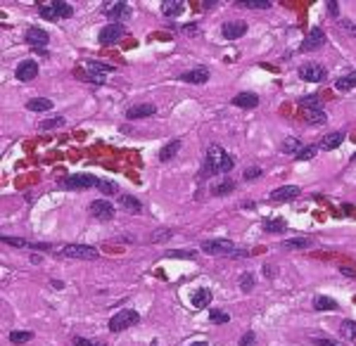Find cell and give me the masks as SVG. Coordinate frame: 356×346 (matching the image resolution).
<instances>
[{
    "instance_id": "6da1fadb",
    "label": "cell",
    "mask_w": 356,
    "mask_h": 346,
    "mask_svg": "<svg viewBox=\"0 0 356 346\" xmlns=\"http://www.w3.org/2000/svg\"><path fill=\"white\" fill-rule=\"evenodd\" d=\"M205 166L207 173H228L235 166L233 157L219 145H211L207 149V157H205Z\"/></svg>"
},
{
    "instance_id": "7a4b0ae2",
    "label": "cell",
    "mask_w": 356,
    "mask_h": 346,
    "mask_svg": "<svg viewBox=\"0 0 356 346\" xmlns=\"http://www.w3.org/2000/svg\"><path fill=\"white\" fill-rule=\"evenodd\" d=\"M202 252L205 254H214V256H249V252L245 249H237L231 240H205L202 242Z\"/></svg>"
},
{
    "instance_id": "3957f363",
    "label": "cell",
    "mask_w": 356,
    "mask_h": 346,
    "mask_svg": "<svg viewBox=\"0 0 356 346\" xmlns=\"http://www.w3.org/2000/svg\"><path fill=\"white\" fill-rule=\"evenodd\" d=\"M140 316L133 308H123V311H117L110 318V332H121V330H128L131 325H136Z\"/></svg>"
},
{
    "instance_id": "277c9868",
    "label": "cell",
    "mask_w": 356,
    "mask_h": 346,
    "mask_svg": "<svg viewBox=\"0 0 356 346\" xmlns=\"http://www.w3.org/2000/svg\"><path fill=\"white\" fill-rule=\"evenodd\" d=\"M74 14V7L64 2V0H55V2H50V5H41V17L43 19H67Z\"/></svg>"
},
{
    "instance_id": "5b68a950",
    "label": "cell",
    "mask_w": 356,
    "mask_h": 346,
    "mask_svg": "<svg viewBox=\"0 0 356 346\" xmlns=\"http://www.w3.org/2000/svg\"><path fill=\"white\" fill-rule=\"evenodd\" d=\"M59 254L64 259H86V261H93V259L100 256L95 247H88V244H64L59 249Z\"/></svg>"
},
{
    "instance_id": "8992f818",
    "label": "cell",
    "mask_w": 356,
    "mask_h": 346,
    "mask_svg": "<svg viewBox=\"0 0 356 346\" xmlns=\"http://www.w3.org/2000/svg\"><path fill=\"white\" fill-rule=\"evenodd\" d=\"M100 178L95 175H88V173H76V175H69L64 178L59 185L62 187H71V190H88V187H97Z\"/></svg>"
},
{
    "instance_id": "52a82bcc",
    "label": "cell",
    "mask_w": 356,
    "mask_h": 346,
    "mask_svg": "<svg viewBox=\"0 0 356 346\" xmlns=\"http://www.w3.org/2000/svg\"><path fill=\"white\" fill-rule=\"evenodd\" d=\"M326 45V31L323 29H311L309 31V36L304 38V43H301V53H314V50H318V48H323Z\"/></svg>"
},
{
    "instance_id": "ba28073f",
    "label": "cell",
    "mask_w": 356,
    "mask_h": 346,
    "mask_svg": "<svg viewBox=\"0 0 356 346\" xmlns=\"http://www.w3.org/2000/svg\"><path fill=\"white\" fill-rule=\"evenodd\" d=\"M299 79L309 81V83H321V81L326 79V67H323V64H316V62L301 64L299 67Z\"/></svg>"
},
{
    "instance_id": "9c48e42d",
    "label": "cell",
    "mask_w": 356,
    "mask_h": 346,
    "mask_svg": "<svg viewBox=\"0 0 356 346\" xmlns=\"http://www.w3.org/2000/svg\"><path fill=\"white\" fill-rule=\"evenodd\" d=\"M105 14L114 19V22H123V19H128L131 17V5L128 2H123V0H117V2H107L105 5Z\"/></svg>"
},
{
    "instance_id": "30bf717a",
    "label": "cell",
    "mask_w": 356,
    "mask_h": 346,
    "mask_svg": "<svg viewBox=\"0 0 356 346\" xmlns=\"http://www.w3.org/2000/svg\"><path fill=\"white\" fill-rule=\"evenodd\" d=\"M88 211H90V216H95L100 221H110L112 216H114V204L110 200H95V202H90Z\"/></svg>"
},
{
    "instance_id": "8fae6325",
    "label": "cell",
    "mask_w": 356,
    "mask_h": 346,
    "mask_svg": "<svg viewBox=\"0 0 356 346\" xmlns=\"http://www.w3.org/2000/svg\"><path fill=\"white\" fill-rule=\"evenodd\" d=\"M14 76L19 81H33L38 76V62H36V59H24V62H19L17 69H14Z\"/></svg>"
},
{
    "instance_id": "7c38bea8",
    "label": "cell",
    "mask_w": 356,
    "mask_h": 346,
    "mask_svg": "<svg viewBox=\"0 0 356 346\" xmlns=\"http://www.w3.org/2000/svg\"><path fill=\"white\" fill-rule=\"evenodd\" d=\"M123 27L121 24H112V27H105L102 31H100V36H97V40L102 43V45H112V43H117V40L123 38Z\"/></svg>"
},
{
    "instance_id": "4fadbf2b",
    "label": "cell",
    "mask_w": 356,
    "mask_h": 346,
    "mask_svg": "<svg viewBox=\"0 0 356 346\" xmlns=\"http://www.w3.org/2000/svg\"><path fill=\"white\" fill-rule=\"evenodd\" d=\"M2 244L19 247V249H53V244H48V242H29L19 240V237H10V235H2Z\"/></svg>"
},
{
    "instance_id": "5bb4252c",
    "label": "cell",
    "mask_w": 356,
    "mask_h": 346,
    "mask_svg": "<svg viewBox=\"0 0 356 346\" xmlns=\"http://www.w3.org/2000/svg\"><path fill=\"white\" fill-rule=\"evenodd\" d=\"M27 43L29 45H33V48H45L48 43H50V33L48 31H43V29H38V27H33V29H29L27 31Z\"/></svg>"
},
{
    "instance_id": "9a60e30c",
    "label": "cell",
    "mask_w": 356,
    "mask_h": 346,
    "mask_svg": "<svg viewBox=\"0 0 356 346\" xmlns=\"http://www.w3.org/2000/svg\"><path fill=\"white\" fill-rule=\"evenodd\" d=\"M180 81H185V83H192V86H202V83H207V81H209V69H205V67L190 69V71L180 74Z\"/></svg>"
},
{
    "instance_id": "2e32d148",
    "label": "cell",
    "mask_w": 356,
    "mask_h": 346,
    "mask_svg": "<svg viewBox=\"0 0 356 346\" xmlns=\"http://www.w3.org/2000/svg\"><path fill=\"white\" fill-rule=\"evenodd\" d=\"M273 202H290L295 197H299V187L297 185H283V187H275L273 192L268 195Z\"/></svg>"
},
{
    "instance_id": "e0dca14e",
    "label": "cell",
    "mask_w": 356,
    "mask_h": 346,
    "mask_svg": "<svg viewBox=\"0 0 356 346\" xmlns=\"http://www.w3.org/2000/svg\"><path fill=\"white\" fill-rule=\"evenodd\" d=\"M245 33H247L245 22H228V24H223V38L235 40V38H240V36H245Z\"/></svg>"
},
{
    "instance_id": "ac0fdd59",
    "label": "cell",
    "mask_w": 356,
    "mask_h": 346,
    "mask_svg": "<svg viewBox=\"0 0 356 346\" xmlns=\"http://www.w3.org/2000/svg\"><path fill=\"white\" fill-rule=\"evenodd\" d=\"M157 109H154V105H148V102H143V105H133L126 109V116L128 119H143V116H152Z\"/></svg>"
},
{
    "instance_id": "d6986e66",
    "label": "cell",
    "mask_w": 356,
    "mask_h": 346,
    "mask_svg": "<svg viewBox=\"0 0 356 346\" xmlns=\"http://www.w3.org/2000/svg\"><path fill=\"white\" fill-rule=\"evenodd\" d=\"M233 105L242 107V109H254L259 105V97H257V93H240L233 97Z\"/></svg>"
},
{
    "instance_id": "ffe728a7",
    "label": "cell",
    "mask_w": 356,
    "mask_h": 346,
    "mask_svg": "<svg viewBox=\"0 0 356 346\" xmlns=\"http://www.w3.org/2000/svg\"><path fill=\"white\" fill-rule=\"evenodd\" d=\"M344 131H335V133H328L323 140H321V149H335V147H340L344 143Z\"/></svg>"
},
{
    "instance_id": "44dd1931",
    "label": "cell",
    "mask_w": 356,
    "mask_h": 346,
    "mask_svg": "<svg viewBox=\"0 0 356 346\" xmlns=\"http://www.w3.org/2000/svg\"><path fill=\"white\" fill-rule=\"evenodd\" d=\"M27 109L29 112H50V109H53V100H48V97H33V100L27 102Z\"/></svg>"
},
{
    "instance_id": "7402d4cb",
    "label": "cell",
    "mask_w": 356,
    "mask_h": 346,
    "mask_svg": "<svg viewBox=\"0 0 356 346\" xmlns=\"http://www.w3.org/2000/svg\"><path fill=\"white\" fill-rule=\"evenodd\" d=\"M180 145H183V143H180V138H176V140H171L169 145L162 147V152H159V159H162V161L174 159V157L178 154V149H180Z\"/></svg>"
},
{
    "instance_id": "603a6c76",
    "label": "cell",
    "mask_w": 356,
    "mask_h": 346,
    "mask_svg": "<svg viewBox=\"0 0 356 346\" xmlns=\"http://www.w3.org/2000/svg\"><path fill=\"white\" fill-rule=\"evenodd\" d=\"M183 10H185V2H180V0H166L162 5V12L166 17H178V14H183Z\"/></svg>"
},
{
    "instance_id": "cb8c5ba5",
    "label": "cell",
    "mask_w": 356,
    "mask_h": 346,
    "mask_svg": "<svg viewBox=\"0 0 356 346\" xmlns=\"http://www.w3.org/2000/svg\"><path fill=\"white\" fill-rule=\"evenodd\" d=\"M211 304V292L209 289H197L192 294V306L195 308H207Z\"/></svg>"
},
{
    "instance_id": "d4e9b609",
    "label": "cell",
    "mask_w": 356,
    "mask_h": 346,
    "mask_svg": "<svg viewBox=\"0 0 356 346\" xmlns=\"http://www.w3.org/2000/svg\"><path fill=\"white\" fill-rule=\"evenodd\" d=\"M309 247H314L311 237H295V240L283 242V249H309Z\"/></svg>"
},
{
    "instance_id": "484cf974",
    "label": "cell",
    "mask_w": 356,
    "mask_h": 346,
    "mask_svg": "<svg viewBox=\"0 0 356 346\" xmlns=\"http://www.w3.org/2000/svg\"><path fill=\"white\" fill-rule=\"evenodd\" d=\"M314 308L316 311H337V301L330 299V296H316Z\"/></svg>"
},
{
    "instance_id": "4316f807",
    "label": "cell",
    "mask_w": 356,
    "mask_h": 346,
    "mask_svg": "<svg viewBox=\"0 0 356 346\" xmlns=\"http://www.w3.org/2000/svg\"><path fill=\"white\" fill-rule=\"evenodd\" d=\"M299 149H301L299 138H295V135L285 138V140H283V145H280V152H285V154H297Z\"/></svg>"
},
{
    "instance_id": "83f0119b",
    "label": "cell",
    "mask_w": 356,
    "mask_h": 346,
    "mask_svg": "<svg viewBox=\"0 0 356 346\" xmlns=\"http://www.w3.org/2000/svg\"><path fill=\"white\" fill-rule=\"evenodd\" d=\"M119 206H123L126 211H133V213L143 211V204H140L136 197H119Z\"/></svg>"
},
{
    "instance_id": "f1b7e54d",
    "label": "cell",
    "mask_w": 356,
    "mask_h": 346,
    "mask_svg": "<svg viewBox=\"0 0 356 346\" xmlns=\"http://www.w3.org/2000/svg\"><path fill=\"white\" fill-rule=\"evenodd\" d=\"M237 7H249V10H266L271 7V0H240Z\"/></svg>"
},
{
    "instance_id": "f546056e",
    "label": "cell",
    "mask_w": 356,
    "mask_h": 346,
    "mask_svg": "<svg viewBox=\"0 0 356 346\" xmlns=\"http://www.w3.org/2000/svg\"><path fill=\"white\" fill-rule=\"evenodd\" d=\"M31 339H33V332H27V330H14V332H10V342H12V344H27Z\"/></svg>"
},
{
    "instance_id": "4dcf8cb0",
    "label": "cell",
    "mask_w": 356,
    "mask_h": 346,
    "mask_svg": "<svg viewBox=\"0 0 356 346\" xmlns=\"http://www.w3.org/2000/svg\"><path fill=\"white\" fill-rule=\"evenodd\" d=\"M288 228V223L283 218H273V221H264V230L266 232H283Z\"/></svg>"
},
{
    "instance_id": "1f68e13d",
    "label": "cell",
    "mask_w": 356,
    "mask_h": 346,
    "mask_svg": "<svg viewBox=\"0 0 356 346\" xmlns=\"http://www.w3.org/2000/svg\"><path fill=\"white\" fill-rule=\"evenodd\" d=\"M235 190V183L233 180H223V183H216V185L211 187V192L216 195V197H221V195H231Z\"/></svg>"
},
{
    "instance_id": "d6a6232c",
    "label": "cell",
    "mask_w": 356,
    "mask_h": 346,
    "mask_svg": "<svg viewBox=\"0 0 356 346\" xmlns=\"http://www.w3.org/2000/svg\"><path fill=\"white\" fill-rule=\"evenodd\" d=\"M301 105L306 107L309 112H323V100H321V97H314V95H311V97H304Z\"/></svg>"
},
{
    "instance_id": "836d02e7",
    "label": "cell",
    "mask_w": 356,
    "mask_h": 346,
    "mask_svg": "<svg viewBox=\"0 0 356 346\" xmlns=\"http://www.w3.org/2000/svg\"><path fill=\"white\" fill-rule=\"evenodd\" d=\"M340 334L344 339H356V322L354 320H344L342 327H340Z\"/></svg>"
},
{
    "instance_id": "e575fe53",
    "label": "cell",
    "mask_w": 356,
    "mask_h": 346,
    "mask_svg": "<svg viewBox=\"0 0 356 346\" xmlns=\"http://www.w3.org/2000/svg\"><path fill=\"white\" fill-rule=\"evenodd\" d=\"M306 121L311 126H323V123H328V116H326V112H306Z\"/></svg>"
},
{
    "instance_id": "d590c367",
    "label": "cell",
    "mask_w": 356,
    "mask_h": 346,
    "mask_svg": "<svg viewBox=\"0 0 356 346\" xmlns=\"http://www.w3.org/2000/svg\"><path fill=\"white\" fill-rule=\"evenodd\" d=\"M64 116H53V119H45L41 121V131H53V128H59V126H64Z\"/></svg>"
},
{
    "instance_id": "8d00e7d4",
    "label": "cell",
    "mask_w": 356,
    "mask_h": 346,
    "mask_svg": "<svg viewBox=\"0 0 356 346\" xmlns=\"http://www.w3.org/2000/svg\"><path fill=\"white\" fill-rule=\"evenodd\" d=\"M86 69L88 71H95V74H107V71H114V67L112 64H102V62H86Z\"/></svg>"
},
{
    "instance_id": "74e56055",
    "label": "cell",
    "mask_w": 356,
    "mask_h": 346,
    "mask_svg": "<svg viewBox=\"0 0 356 346\" xmlns=\"http://www.w3.org/2000/svg\"><path fill=\"white\" fill-rule=\"evenodd\" d=\"M254 282H257L254 273H242V278H240V289H242V292H252V289H254Z\"/></svg>"
},
{
    "instance_id": "f35d334b",
    "label": "cell",
    "mask_w": 356,
    "mask_h": 346,
    "mask_svg": "<svg viewBox=\"0 0 356 346\" xmlns=\"http://www.w3.org/2000/svg\"><path fill=\"white\" fill-rule=\"evenodd\" d=\"M299 161H309V159H314L316 157V145H306V147H301L299 152L295 154Z\"/></svg>"
},
{
    "instance_id": "ab89813d",
    "label": "cell",
    "mask_w": 356,
    "mask_h": 346,
    "mask_svg": "<svg viewBox=\"0 0 356 346\" xmlns=\"http://www.w3.org/2000/svg\"><path fill=\"white\" fill-rule=\"evenodd\" d=\"M97 187H100V192H105V195H117V192H119V185H117L114 180H100Z\"/></svg>"
},
{
    "instance_id": "60d3db41",
    "label": "cell",
    "mask_w": 356,
    "mask_h": 346,
    "mask_svg": "<svg viewBox=\"0 0 356 346\" xmlns=\"http://www.w3.org/2000/svg\"><path fill=\"white\" fill-rule=\"evenodd\" d=\"M209 318H211V322L221 325V322H228V320H231V316H228V313H223V311H211V313H209Z\"/></svg>"
},
{
    "instance_id": "b9f144b4",
    "label": "cell",
    "mask_w": 356,
    "mask_h": 346,
    "mask_svg": "<svg viewBox=\"0 0 356 346\" xmlns=\"http://www.w3.org/2000/svg\"><path fill=\"white\" fill-rule=\"evenodd\" d=\"M240 346H257V334L252 332V330L245 332L242 334V339H240Z\"/></svg>"
},
{
    "instance_id": "7bdbcfd3",
    "label": "cell",
    "mask_w": 356,
    "mask_h": 346,
    "mask_svg": "<svg viewBox=\"0 0 356 346\" xmlns=\"http://www.w3.org/2000/svg\"><path fill=\"white\" fill-rule=\"evenodd\" d=\"M169 237H171V230H169V228H162V230H157V232H154V235H152L150 237V242H164V240H169Z\"/></svg>"
},
{
    "instance_id": "ee69618b",
    "label": "cell",
    "mask_w": 356,
    "mask_h": 346,
    "mask_svg": "<svg viewBox=\"0 0 356 346\" xmlns=\"http://www.w3.org/2000/svg\"><path fill=\"white\" fill-rule=\"evenodd\" d=\"M257 178H261V169L259 166H249L245 171V180H257Z\"/></svg>"
},
{
    "instance_id": "f6af8a7d",
    "label": "cell",
    "mask_w": 356,
    "mask_h": 346,
    "mask_svg": "<svg viewBox=\"0 0 356 346\" xmlns=\"http://www.w3.org/2000/svg\"><path fill=\"white\" fill-rule=\"evenodd\" d=\"M311 344H316V346H340L337 342H332V339H323V337H311Z\"/></svg>"
},
{
    "instance_id": "bcb514c9",
    "label": "cell",
    "mask_w": 356,
    "mask_h": 346,
    "mask_svg": "<svg viewBox=\"0 0 356 346\" xmlns=\"http://www.w3.org/2000/svg\"><path fill=\"white\" fill-rule=\"evenodd\" d=\"M71 344H74V346H102V344H97V342L83 339V337H74V339H71Z\"/></svg>"
},
{
    "instance_id": "7dc6e473",
    "label": "cell",
    "mask_w": 356,
    "mask_h": 346,
    "mask_svg": "<svg viewBox=\"0 0 356 346\" xmlns=\"http://www.w3.org/2000/svg\"><path fill=\"white\" fill-rule=\"evenodd\" d=\"M169 256H178V259H195V252H180V249H174V252H169Z\"/></svg>"
},
{
    "instance_id": "c3c4849f",
    "label": "cell",
    "mask_w": 356,
    "mask_h": 346,
    "mask_svg": "<svg viewBox=\"0 0 356 346\" xmlns=\"http://www.w3.org/2000/svg\"><path fill=\"white\" fill-rule=\"evenodd\" d=\"M88 81H93L95 86H102V83H105V74H95V71H88Z\"/></svg>"
},
{
    "instance_id": "681fc988",
    "label": "cell",
    "mask_w": 356,
    "mask_h": 346,
    "mask_svg": "<svg viewBox=\"0 0 356 346\" xmlns=\"http://www.w3.org/2000/svg\"><path fill=\"white\" fill-rule=\"evenodd\" d=\"M337 10H340V5L330 0V2H328V14H332V17H335V14H337Z\"/></svg>"
},
{
    "instance_id": "f907efd6",
    "label": "cell",
    "mask_w": 356,
    "mask_h": 346,
    "mask_svg": "<svg viewBox=\"0 0 356 346\" xmlns=\"http://www.w3.org/2000/svg\"><path fill=\"white\" fill-rule=\"evenodd\" d=\"M342 27H344V31H349V33H356V27L352 24V22H342Z\"/></svg>"
},
{
    "instance_id": "816d5d0a",
    "label": "cell",
    "mask_w": 356,
    "mask_h": 346,
    "mask_svg": "<svg viewBox=\"0 0 356 346\" xmlns=\"http://www.w3.org/2000/svg\"><path fill=\"white\" fill-rule=\"evenodd\" d=\"M347 79L352 81V86H354V83H356V71H354V74H349V76H347Z\"/></svg>"
},
{
    "instance_id": "f5cc1de1",
    "label": "cell",
    "mask_w": 356,
    "mask_h": 346,
    "mask_svg": "<svg viewBox=\"0 0 356 346\" xmlns=\"http://www.w3.org/2000/svg\"><path fill=\"white\" fill-rule=\"evenodd\" d=\"M190 346H207V342H195V344H190Z\"/></svg>"
},
{
    "instance_id": "db71d44e",
    "label": "cell",
    "mask_w": 356,
    "mask_h": 346,
    "mask_svg": "<svg viewBox=\"0 0 356 346\" xmlns=\"http://www.w3.org/2000/svg\"><path fill=\"white\" fill-rule=\"evenodd\" d=\"M352 159H354V161H356V152H354V157H352Z\"/></svg>"
}]
</instances>
